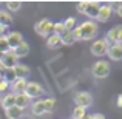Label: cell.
<instances>
[{"label":"cell","mask_w":122,"mask_h":119,"mask_svg":"<svg viewBox=\"0 0 122 119\" xmlns=\"http://www.w3.org/2000/svg\"><path fill=\"white\" fill-rule=\"evenodd\" d=\"M71 33H73L74 40H91L97 34V25L93 20H86L83 23L77 25Z\"/></svg>","instance_id":"6da1fadb"},{"label":"cell","mask_w":122,"mask_h":119,"mask_svg":"<svg viewBox=\"0 0 122 119\" xmlns=\"http://www.w3.org/2000/svg\"><path fill=\"white\" fill-rule=\"evenodd\" d=\"M91 73H93V76L97 78V79L107 78V76L110 74V63H108L107 60H99V62H96L94 65H93Z\"/></svg>","instance_id":"7a4b0ae2"},{"label":"cell","mask_w":122,"mask_h":119,"mask_svg":"<svg viewBox=\"0 0 122 119\" xmlns=\"http://www.w3.org/2000/svg\"><path fill=\"white\" fill-rule=\"evenodd\" d=\"M34 31L42 37H48L53 34V22L48 19H42L34 25Z\"/></svg>","instance_id":"3957f363"},{"label":"cell","mask_w":122,"mask_h":119,"mask_svg":"<svg viewBox=\"0 0 122 119\" xmlns=\"http://www.w3.org/2000/svg\"><path fill=\"white\" fill-rule=\"evenodd\" d=\"M23 93L30 99H36V98H40V96L43 94L45 90L39 82H26V87H25Z\"/></svg>","instance_id":"277c9868"},{"label":"cell","mask_w":122,"mask_h":119,"mask_svg":"<svg viewBox=\"0 0 122 119\" xmlns=\"http://www.w3.org/2000/svg\"><path fill=\"white\" fill-rule=\"evenodd\" d=\"M74 102H76V107H81L86 110L88 107L93 105V96L88 91H79L74 96Z\"/></svg>","instance_id":"5b68a950"},{"label":"cell","mask_w":122,"mask_h":119,"mask_svg":"<svg viewBox=\"0 0 122 119\" xmlns=\"http://www.w3.org/2000/svg\"><path fill=\"white\" fill-rule=\"evenodd\" d=\"M17 57L14 56V53H12V50L6 51V53H3L2 59H0V67L2 68H6V70H12L15 65H17Z\"/></svg>","instance_id":"8992f818"},{"label":"cell","mask_w":122,"mask_h":119,"mask_svg":"<svg viewBox=\"0 0 122 119\" xmlns=\"http://www.w3.org/2000/svg\"><path fill=\"white\" fill-rule=\"evenodd\" d=\"M108 48H110V45L102 39V40L93 42V45H91V48H90V50H91V54H93V56L102 57V56H105V54L108 53Z\"/></svg>","instance_id":"52a82bcc"},{"label":"cell","mask_w":122,"mask_h":119,"mask_svg":"<svg viewBox=\"0 0 122 119\" xmlns=\"http://www.w3.org/2000/svg\"><path fill=\"white\" fill-rule=\"evenodd\" d=\"M30 73H31L30 67L23 65V63H17V65L12 68V74H14L15 79H26L28 76H30Z\"/></svg>","instance_id":"ba28073f"},{"label":"cell","mask_w":122,"mask_h":119,"mask_svg":"<svg viewBox=\"0 0 122 119\" xmlns=\"http://www.w3.org/2000/svg\"><path fill=\"white\" fill-rule=\"evenodd\" d=\"M6 40H8L9 50H14L15 47H19V45L23 42V36H22L20 33H17V31H12V33H9L8 36H6Z\"/></svg>","instance_id":"9c48e42d"},{"label":"cell","mask_w":122,"mask_h":119,"mask_svg":"<svg viewBox=\"0 0 122 119\" xmlns=\"http://www.w3.org/2000/svg\"><path fill=\"white\" fill-rule=\"evenodd\" d=\"M111 12H113V8H111L110 5H101L96 19H97L99 22H107L108 19L111 17Z\"/></svg>","instance_id":"30bf717a"},{"label":"cell","mask_w":122,"mask_h":119,"mask_svg":"<svg viewBox=\"0 0 122 119\" xmlns=\"http://www.w3.org/2000/svg\"><path fill=\"white\" fill-rule=\"evenodd\" d=\"M108 57L111 60H121L122 59V43H113L108 48Z\"/></svg>","instance_id":"8fae6325"},{"label":"cell","mask_w":122,"mask_h":119,"mask_svg":"<svg viewBox=\"0 0 122 119\" xmlns=\"http://www.w3.org/2000/svg\"><path fill=\"white\" fill-rule=\"evenodd\" d=\"M99 8H101V3H99V2H86V6H85L83 14L88 16L90 19H96Z\"/></svg>","instance_id":"7c38bea8"},{"label":"cell","mask_w":122,"mask_h":119,"mask_svg":"<svg viewBox=\"0 0 122 119\" xmlns=\"http://www.w3.org/2000/svg\"><path fill=\"white\" fill-rule=\"evenodd\" d=\"M12 53H14V56L17 57V59H20V57H25V56H28L30 54V45L26 43V42H22L19 47H15L14 50H12Z\"/></svg>","instance_id":"4fadbf2b"},{"label":"cell","mask_w":122,"mask_h":119,"mask_svg":"<svg viewBox=\"0 0 122 119\" xmlns=\"http://www.w3.org/2000/svg\"><path fill=\"white\" fill-rule=\"evenodd\" d=\"M14 96H15V102H14V105H15V107H19L20 110H23V108H26L28 105H30L31 99L28 98L25 93H19V94H14Z\"/></svg>","instance_id":"5bb4252c"},{"label":"cell","mask_w":122,"mask_h":119,"mask_svg":"<svg viewBox=\"0 0 122 119\" xmlns=\"http://www.w3.org/2000/svg\"><path fill=\"white\" fill-rule=\"evenodd\" d=\"M22 113H23V110H20V108L15 107V105H12V107H9V108L5 110V114H6L8 119H20Z\"/></svg>","instance_id":"9a60e30c"},{"label":"cell","mask_w":122,"mask_h":119,"mask_svg":"<svg viewBox=\"0 0 122 119\" xmlns=\"http://www.w3.org/2000/svg\"><path fill=\"white\" fill-rule=\"evenodd\" d=\"M59 39H60V42H62V45H66V47H70V45H73L76 42L74 37H73V33L71 31H66V30L59 36Z\"/></svg>","instance_id":"2e32d148"},{"label":"cell","mask_w":122,"mask_h":119,"mask_svg":"<svg viewBox=\"0 0 122 119\" xmlns=\"http://www.w3.org/2000/svg\"><path fill=\"white\" fill-rule=\"evenodd\" d=\"M25 87H26V79H15L14 82H12V91H14V94H19V93H23Z\"/></svg>","instance_id":"e0dca14e"},{"label":"cell","mask_w":122,"mask_h":119,"mask_svg":"<svg viewBox=\"0 0 122 119\" xmlns=\"http://www.w3.org/2000/svg\"><path fill=\"white\" fill-rule=\"evenodd\" d=\"M14 102H15V96H14V93H9V94H5L2 98V107L5 108H9V107H12L14 105Z\"/></svg>","instance_id":"ac0fdd59"},{"label":"cell","mask_w":122,"mask_h":119,"mask_svg":"<svg viewBox=\"0 0 122 119\" xmlns=\"http://www.w3.org/2000/svg\"><path fill=\"white\" fill-rule=\"evenodd\" d=\"M33 113L36 114V116H42V114L46 113V110H45V104H43V99L33 104Z\"/></svg>","instance_id":"d6986e66"},{"label":"cell","mask_w":122,"mask_h":119,"mask_svg":"<svg viewBox=\"0 0 122 119\" xmlns=\"http://www.w3.org/2000/svg\"><path fill=\"white\" fill-rule=\"evenodd\" d=\"M46 45H48V48H51V50H54V48H59L60 45H62V42H60L59 36H56V34H51V36H48Z\"/></svg>","instance_id":"ffe728a7"},{"label":"cell","mask_w":122,"mask_h":119,"mask_svg":"<svg viewBox=\"0 0 122 119\" xmlns=\"http://www.w3.org/2000/svg\"><path fill=\"white\" fill-rule=\"evenodd\" d=\"M11 22H12V17L8 11H0V25L8 28V25H11Z\"/></svg>","instance_id":"44dd1931"},{"label":"cell","mask_w":122,"mask_h":119,"mask_svg":"<svg viewBox=\"0 0 122 119\" xmlns=\"http://www.w3.org/2000/svg\"><path fill=\"white\" fill-rule=\"evenodd\" d=\"M63 26H65L66 31H73L76 28V19L74 17H68L65 22H63Z\"/></svg>","instance_id":"7402d4cb"},{"label":"cell","mask_w":122,"mask_h":119,"mask_svg":"<svg viewBox=\"0 0 122 119\" xmlns=\"http://www.w3.org/2000/svg\"><path fill=\"white\" fill-rule=\"evenodd\" d=\"M63 31H65L63 22H57V23H53V34H56V36H60Z\"/></svg>","instance_id":"603a6c76"},{"label":"cell","mask_w":122,"mask_h":119,"mask_svg":"<svg viewBox=\"0 0 122 119\" xmlns=\"http://www.w3.org/2000/svg\"><path fill=\"white\" fill-rule=\"evenodd\" d=\"M86 114L85 108H81V107H76L74 110H73V119H82L83 116Z\"/></svg>","instance_id":"cb8c5ba5"},{"label":"cell","mask_w":122,"mask_h":119,"mask_svg":"<svg viewBox=\"0 0 122 119\" xmlns=\"http://www.w3.org/2000/svg\"><path fill=\"white\" fill-rule=\"evenodd\" d=\"M6 51H9V45L6 40V36H2L0 37V53H6Z\"/></svg>","instance_id":"d4e9b609"},{"label":"cell","mask_w":122,"mask_h":119,"mask_svg":"<svg viewBox=\"0 0 122 119\" xmlns=\"http://www.w3.org/2000/svg\"><path fill=\"white\" fill-rule=\"evenodd\" d=\"M6 8L9 9V11H19V9L22 8V3L20 2H8L6 3Z\"/></svg>","instance_id":"484cf974"},{"label":"cell","mask_w":122,"mask_h":119,"mask_svg":"<svg viewBox=\"0 0 122 119\" xmlns=\"http://www.w3.org/2000/svg\"><path fill=\"white\" fill-rule=\"evenodd\" d=\"M8 87H9V82H8V79H5V78H3L2 80H0V93L6 91V90H8Z\"/></svg>","instance_id":"4316f807"},{"label":"cell","mask_w":122,"mask_h":119,"mask_svg":"<svg viewBox=\"0 0 122 119\" xmlns=\"http://www.w3.org/2000/svg\"><path fill=\"white\" fill-rule=\"evenodd\" d=\"M85 6H86V2H81V3H77V5H76L79 14H83V11H85Z\"/></svg>","instance_id":"83f0119b"},{"label":"cell","mask_w":122,"mask_h":119,"mask_svg":"<svg viewBox=\"0 0 122 119\" xmlns=\"http://www.w3.org/2000/svg\"><path fill=\"white\" fill-rule=\"evenodd\" d=\"M116 43H122V26H119V31H117V37H116Z\"/></svg>","instance_id":"f1b7e54d"},{"label":"cell","mask_w":122,"mask_h":119,"mask_svg":"<svg viewBox=\"0 0 122 119\" xmlns=\"http://www.w3.org/2000/svg\"><path fill=\"white\" fill-rule=\"evenodd\" d=\"M91 119H105V116L101 113H96V114H91Z\"/></svg>","instance_id":"f546056e"},{"label":"cell","mask_w":122,"mask_h":119,"mask_svg":"<svg viewBox=\"0 0 122 119\" xmlns=\"http://www.w3.org/2000/svg\"><path fill=\"white\" fill-rule=\"evenodd\" d=\"M117 107H122V94L117 96Z\"/></svg>","instance_id":"4dcf8cb0"},{"label":"cell","mask_w":122,"mask_h":119,"mask_svg":"<svg viewBox=\"0 0 122 119\" xmlns=\"http://www.w3.org/2000/svg\"><path fill=\"white\" fill-rule=\"evenodd\" d=\"M117 16H119V17H122V3L117 6Z\"/></svg>","instance_id":"1f68e13d"},{"label":"cell","mask_w":122,"mask_h":119,"mask_svg":"<svg viewBox=\"0 0 122 119\" xmlns=\"http://www.w3.org/2000/svg\"><path fill=\"white\" fill-rule=\"evenodd\" d=\"M5 31H6V28L3 26V25H0V37L3 36V33H5Z\"/></svg>","instance_id":"d6a6232c"},{"label":"cell","mask_w":122,"mask_h":119,"mask_svg":"<svg viewBox=\"0 0 122 119\" xmlns=\"http://www.w3.org/2000/svg\"><path fill=\"white\" fill-rule=\"evenodd\" d=\"M82 119H91V114H85V116H83Z\"/></svg>","instance_id":"836d02e7"},{"label":"cell","mask_w":122,"mask_h":119,"mask_svg":"<svg viewBox=\"0 0 122 119\" xmlns=\"http://www.w3.org/2000/svg\"><path fill=\"white\" fill-rule=\"evenodd\" d=\"M3 79V74H2V73H0V80H2Z\"/></svg>","instance_id":"e575fe53"},{"label":"cell","mask_w":122,"mask_h":119,"mask_svg":"<svg viewBox=\"0 0 122 119\" xmlns=\"http://www.w3.org/2000/svg\"><path fill=\"white\" fill-rule=\"evenodd\" d=\"M2 56H3V53H0V59H2Z\"/></svg>","instance_id":"d590c367"},{"label":"cell","mask_w":122,"mask_h":119,"mask_svg":"<svg viewBox=\"0 0 122 119\" xmlns=\"http://www.w3.org/2000/svg\"><path fill=\"white\" fill-rule=\"evenodd\" d=\"M71 119H73V118H71Z\"/></svg>","instance_id":"8d00e7d4"}]
</instances>
